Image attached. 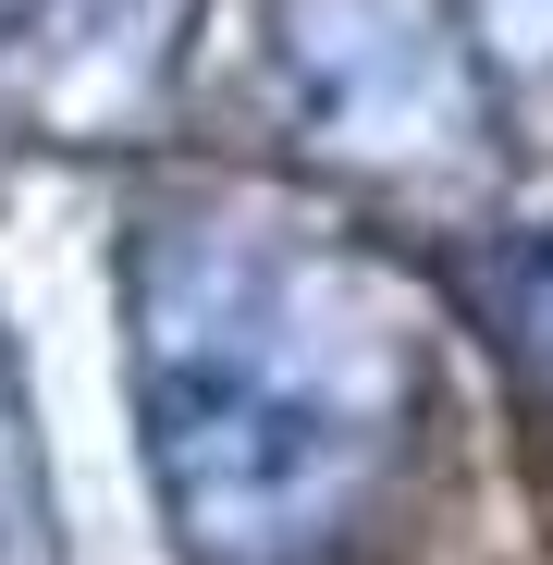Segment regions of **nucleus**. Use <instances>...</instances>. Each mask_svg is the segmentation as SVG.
Masks as SVG:
<instances>
[{"instance_id":"obj_1","label":"nucleus","mask_w":553,"mask_h":565,"mask_svg":"<svg viewBox=\"0 0 553 565\" xmlns=\"http://www.w3.org/2000/svg\"><path fill=\"white\" fill-rule=\"evenodd\" d=\"M418 332L369 258L210 210L136 246V418L172 529L210 565L320 553L406 443Z\"/></svg>"},{"instance_id":"obj_2","label":"nucleus","mask_w":553,"mask_h":565,"mask_svg":"<svg viewBox=\"0 0 553 565\" xmlns=\"http://www.w3.org/2000/svg\"><path fill=\"white\" fill-rule=\"evenodd\" d=\"M258 99L344 172H443L492 136L480 50L443 0H258Z\"/></svg>"},{"instance_id":"obj_3","label":"nucleus","mask_w":553,"mask_h":565,"mask_svg":"<svg viewBox=\"0 0 553 565\" xmlns=\"http://www.w3.org/2000/svg\"><path fill=\"white\" fill-rule=\"evenodd\" d=\"M0 565H50V504H38V443L13 406V369H0Z\"/></svg>"},{"instance_id":"obj_4","label":"nucleus","mask_w":553,"mask_h":565,"mask_svg":"<svg viewBox=\"0 0 553 565\" xmlns=\"http://www.w3.org/2000/svg\"><path fill=\"white\" fill-rule=\"evenodd\" d=\"M504 332H517L529 394L553 406V246H529V258H517V282H504Z\"/></svg>"},{"instance_id":"obj_5","label":"nucleus","mask_w":553,"mask_h":565,"mask_svg":"<svg viewBox=\"0 0 553 565\" xmlns=\"http://www.w3.org/2000/svg\"><path fill=\"white\" fill-rule=\"evenodd\" d=\"M480 13H492V38H504L517 62H541V74H553V0H480Z\"/></svg>"},{"instance_id":"obj_6","label":"nucleus","mask_w":553,"mask_h":565,"mask_svg":"<svg viewBox=\"0 0 553 565\" xmlns=\"http://www.w3.org/2000/svg\"><path fill=\"white\" fill-rule=\"evenodd\" d=\"M0 13H25V0H0Z\"/></svg>"}]
</instances>
